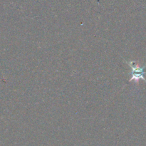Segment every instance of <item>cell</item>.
<instances>
[{"label": "cell", "mask_w": 146, "mask_h": 146, "mask_svg": "<svg viewBox=\"0 0 146 146\" xmlns=\"http://www.w3.org/2000/svg\"><path fill=\"white\" fill-rule=\"evenodd\" d=\"M131 68H132V78L130 81H135V82H138L140 79H145L143 76L144 74V68H141L137 63L135 61H132L130 63Z\"/></svg>", "instance_id": "1"}]
</instances>
